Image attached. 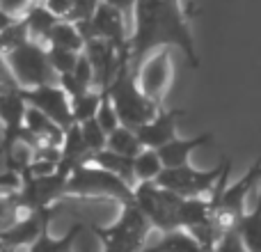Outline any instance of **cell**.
Here are the masks:
<instances>
[{"mask_svg":"<svg viewBox=\"0 0 261 252\" xmlns=\"http://www.w3.org/2000/svg\"><path fill=\"white\" fill-rule=\"evenodd\" d=\"M87 230H90V225L83 220H76L62 236H50L48 230H46L44 234L28 248V252H71L73 245L78 243V239H81Z\"/></svg>","mask_w":261,"mask_h":252,"instance_id":"obj_14","label":"cell"},{"mask_svg":"<svg viewBox=\"0 0 261 252\" xmlns=\"http://www.w3.org/2000/svg\"><path fill=\"white\" fill-rule=\"evenodd\" d=\"M73 3H76V0H44L46 7H48L50 12H53L55 16H60V18H67V14L71 12Z\"/></svg>","mask_w":261,"mask_h":252,"instance_id":"obj_33","label":"cell"},{"mask_svg":"<svg viewBox=\"0 0 261 252\" xmlns=\"http://www.w3.org/2000/svg\"><path fill=\"white\" fill-rule=\"evenodd\" d=\"M101 3H106L108 7L117 9L119 14H124V18L128 21V26H133V14H135V5H138V0H101Z\"/></svg>","mask_w":261,"mask_h":252,"instance_id":"obj_31","label":"cell"},{"mask_svg":"<svg viewBox=\"0 0 261 252\" xmlns=\"http://www.w3.org/2000/svg\"><path fill=\"white\" fill-rule=\"evenodd\" d=\"M21 96L25 99V104L30 106V108H37L39 113H44L50 122H55L58 126H62V129H69V126L73 124L71 99H69V94L60 87V83L32 87V90H21Z\"/></svg>","mask_w":261,"mask_h":252,"instance_id":"obj_10","label":"cell"},{"mask_svg":"<svg viewBox=\"0 0 261 252\" xmlns=\"http://www.w3.org/2000/svg\"><path fill=\"white\" fill-rule=\"evenodd\" d=\"M213 252H250V250L245 248V243L239 236V232H229V234H225L220 241H218V245Z\"/></svg>","mask_w":261,"mask_h":252,"instance_id":"obj_29","label":"cell"},{"mask_svg":"<svg viewBox=\"0 0 261 252\" xmlns=\"http://www.w3.org/2000/svg\"><path fill=\"white\" fill-rule=\"evenodd\" d=\"M184 117V110L181 108H161L158 115L147 122L144 126H140L135 133L138 140L144 149H161L167 142L176 138V122Z\"/></svg>","mask_w":261,"mask_h":252,"instance_id":"obj_12","label":"cell"},{"mask_svg":"<svg viewBox=\"0 0 261 252\" xmlns=\"http://www.w3.org/2000/svg\"><path fill=\"white\" fill-rule=\"evenodd\" d=\"M106 147L110 152L119 154V156H128V158H135L144 149L138 140V133L133 129H126V126H119L117 131H113L108 135V144Z\"/></svg>","mask_w":261,"mask_h":252,"instance_id":"obj_22","label":"cell"},{"mask_svg":"<svg viewBox=\"0 0 261 252\" xmlns=\"http://www.w3.org/2000/svg\"><path fill=\"white\" fill-rule=\"evenodd\" d=\"M32 5H35V0H0V9L12 18H23Z\"/></svg>","mask_w":261,"mask_h":252,"instance_id":"obj_30","label":"cell"},{"mask_svg":"<svg viewBox=\"0 0 261 252\" xmlns=\"http://www.w3.org/2000/svg\"><path fill=\"white\" fill-rule=\"evenodd\" d=\"M3 58L21 90H32V87L58 83V73H55L53 64L48 60V48L37 44V41H25L18 48L5 53Z\"/></svg>","mask_w":261,"mask_h":252,"instance_id":"obj_5","label":"cell"},{"mask_svg":"<svg viewBox=\"0 0 261 252\" xmlns=\"http://www.w3.org/2000/svg\"><path fill=\"white\" fill-rule=\"evenodd\" d=\"M161 172H163V161L156 149H142V152L133 158L135 186L144 184V181H156Z\"/></svg>","mask_w":261,"mask_h":252,"instance_id":"obj_21","label":"cell"},{"mask_svg":"<svg viewBox=\"0 0 261 252\" xmlns=\"http://www.w3.org/2000/svg\"><path fill=\"white\" fill-rule=\"evenodd\" d=\"M30 213H35V209L23 204L18 190H14V193H0V232L9 230L14 222L28 218Z\"/></svg>","mask_w":261,"mask_h":252,"instance_id":"obj_20","label":"cell"},{"mask_svg":"<svg viewBox=\"0 0 261 252\" xmlns=\"http://www.w3.org/2000/svg\"><path fill=\"white\" fill-rule=\"evenodd\" d=\"M229 167L231 161L227 156L220 161V165L211 167V170H197L190 163L181 167H163L156 184L161 188L181 195V197H208Z\"/></svg>","mask_w":261,"mask_h":252,"instance_id":"obj_7","label":"cell"},{"mask_svg":"<svg viewBox=\"0 0 261 252\" xmlns=\"http://www.w3.org/2000/svg\"><path fill=\"white\" fill-rule=\"evenodd\" d=\"M239 236L243 239L250 252H261V179H259V199L250 213H245L239 222Z\"/></svg>","mask_w":261,"mask_h":252,"instance_id":"obj_19","label":"cell"},{"mask_svg":"<svg viewBox=\"0 0 261 252\" xmlns=\"http://www.w3.org/2000/svg\"><path fill=\"white\" fill-rule=\"evenodd\" d=\"M213 140V133L208 131V133H199L195 135V138H174L172 142H167L165 147L156 149L158 156H161L163 161V167H181V165H188L190 163V154L195 152V149L204 147V144H208Z\"/></svg>","mask_w":261,"mask_h":252,"instance_id":"obj_13","label":"cell"},{"mask_svg":"<svg viewBox=\"0 0 261 252\" xmlns=\"http://www.w3.org/2000/svg\"><path fill=\"white\" fill-rule=\"evenodd\" d=\"M96 122H99V126L106 131V135H110L113 131H117L119 126H122V122H119L117 117V110H115V106L110 104V99L103 94V101H101L99 110H96Z\"/></svg>","mask_w":261,"mask_h":252,"instance_id":"obj_26","label":"cell"},{"mask_svg":"<svg viewBox=\"0 0 261 252\" xmlns=\"http://www.w3.org/2000/svg\"><path fill=\"white\" fill-rule=\"evenodd\" d=\"M83 53L87 55L92 64V71H94V90L106 92L110 85H113L117 71L122 69V64L130 62V53H124L117 46H113L106 39H87L85 41V51Z\"/></svg>","mask_w":261,"mask_h":252,"instance_id":"obj_9","label":"cell"},{"mask_svg":"<svg viewBox=\"0 0 261 252\" xmlns=\"http://www.w3.org/2000/svg\"><path fill=\"white\" fill-rule=\"evenodd\" d=\"M78 55L81 53H73V51L48 48V60H50V64H53L55 73H58V78L73 71V67H76V62H78Z\"/></svg>","mask_w":261,"mask_h":252,"instance_id":"obj_25","label":"cell"},{"mask_svg":"<svg viewBox=\"0 0 261 252\" xmlns=\"http://www.w3.org/2000/svg\"><path fill=\"white\" fill-rule=\"evenodd\" d=\"M81 133H83V140H85L87 149H90L92 154L106 149V144H108V135H106V131L101 129L96 119H87V122H83Z\"/></svg>","mask_w":261,"mask_h":252,"instance_id":"obj_24","label":"cell"},{"mask_svg":"<svg viewBox=\"0 0 261 252\" xmlns=\"http://www.w3.org/2000/svg\"><path fill=\"white\" fill-rule=\"evenodd\" d=\"M110 99V104L117 110V117L122 126L126 129L138 131L140 126H144L147 122H151L158 115V110L163 106L153 104L149 96L142 94V90L138 87V81H135V71L130 67V62L122 64V69L117 71L113 85L103 92Z\"/></svg>","mask_w":261,"mask_h":252,"instance_id":"obj_4","label":"cell"},{"mask_svg":"<svg viewBox=\"0 0 261 252\" xmlns=\"http://www.w3.org/2000/svg\"><path fill=\"white\" fill-rule=\"evenodd\" d=\"M229 170L225 172V177H222L220 184L216 186V190L208 195V197H211V204H213L211 222H213V227H216L220 239L225 234H229V232L239 230L241 218L245 216V199H248V195L252 193L254 186H259V179H261V156L248 167V172H245L239 181L227 186Z\"/></svg>","mask_w":261,"mask_h":252,"instance_id":"obj_2","label":"cell"},{"mask_svg":"<svg viewBox=\"0 0 261 252\" xmlns=\"http://www.w3.org/2000/svg\"><path fill=\"white\" fill-rule=\"evenodd\" d=\"M46 46L48 48H64V51H73V53H83L85 51V37H83L81 28L76 23L60 18L53 26V30H50Z\"/></svg>","mask_w":261,"mask_h":252,"instance_id":"obj_17","label":"cell"},{"mask_svg":"<svg viewBox=\"0 0 261 252\" xmlns=\"http://www.w3.org/2000/svg\"><path fill=\"white\" fill-rule=\"evenodd\" d=\"M133 202L144 213L151 230L161 232V234L181 230L179 209L184 202L181 195L161 188L156 181H144V184H138L133 188Z\"/></svg>","mask_w":261,"mask_h":252,"instance_id":"obj_6","label":"cell"},{"mask_svg":"<svg viewBox=\"0 0 261 252\" xmlns=\"http://www.w3.org/2000/svg\"><path fill=\"white\" fill-rule=\"evenodd\" d=\"M64 197L92 199V202H117L119 207H124V204L133 202V186L124 181L122 177L94 165V163H85L69 174Z\"/></svg>","mask_w":261,"mask_h":252,"instance_id":"obj_3","label":"cell"},{"mask_svg":"<svg viewBox=\"0 0 261 252\" xmlns=\"http://www.w3.org/2000/svg\"><path fill=\"white\" fill-rule=\"evenodd\" d=\"M130 67L133 71L147 55L161 48H181L193 69H199L190 16L181 0H138L130 26Z\"/></svg>","mask_w":261,"mask_h":252,"instance_id":"obj_1","label":"cell"},{"mask_svg":"<svg viewBox=\"0 0 261 252\" xmlns=\"http://www.w3.org/2000/svg\"><path fill=\"white\" fill-rule=\"evenodd\" d=\"M23 21H25V26H28L30 39L37 41V44H41V46H46L50 30H53V26L60 21V16H55L44 3H35L30 9H28L25 16H23ZM46 48H48V46H46Z\"/></svg>","mask_w":261,"mask_h":252,"instance_id":"obj_15","label":"cell"},{"mask_svg":"<svg viewBox=\"0 0 261 252\" xmlns=\"http://www.w3.org/2000/svg\"><path fill=\"white\" fill-rule=\"evenodd\" d=\"M172 78H174V67H172V48L153 51L151 55L142 60L138 69H135V81L138 87L142 90L144 96L153 101V104L163 106L167 92H170Z\"/></svg>","mask_w":261,"mask_h":252,"instance_id":"obj_8","label":"cell"},{"mask_svg":"<svg viewBox=\"0 0 261 252\" xmlns=\"http://www.w3.org/2000/svg\"><path fill=\"white\" fill-rule=\"evenodd\" d=\"M3 252H14V250H3Z\"/></svg>","mask_w":261,"mask_h":252,"instance_id":"obj_34","label":"cell"},{"mask_svg":"<svg viewBox=\"0 0 261 252\" xmlns=\"http://www.w3.org/2000/svg\"><path fill=\"white\" fill-rule=\"evenodd\" d=\"M142 252H206V250L199 245V241L190 232L174 230L161 234V239L153 241V243H147Z\"/></svg>","mask_w":261,"mask_h":252,"instance_id":"obj_16","label":"cell"},{"mask_svg":"<svg viewBox=\"0 0 261 252\" xmlns=\"http://www.w3.org/2000/svg\"><path fill=\"white\" fill-rule=\"evenodd\" d=\"M101 0H76L71 7V12L67 14V21L76 23V26H81V23H90L92 16L96 14V9H99Z\"/></svg>","mask_w":261,"mask_h":252,"instance_id":"obj_27","label":"cell"},{"mask_svg":"<svg viewBox=\"0 0 261 252\" xmlns=\"http://www.w3.org/2000/svg\"><path fill=\"white\" fill-rule=\"evenodd\" d=\"M28 104L21 96V90L0 92V124H3V138H0V154H7V149L21 138L23 124H25Z\"/></svg>","mask_w":261,"mask_h":252,"instance_id":"obj_11","label":"cell"},{"mask_svg":"<svg viewBox=\"0 0 261 252\" xmlns=\"http://www.w3.org/2000/svg\"><path fill=\"white\" fill-rule=\"evenodd\" d=\"M21 188V177L16 172H3L0 174V193H14Z\"/></svg>","mask_w":261,"mask_h":252,"instance_id":"obj_32","label":"cell"},{"mask_svg":"<svg viewBox=\"0 0 261 252\" xmlns=\"http://www.w3.org/2000/svg\"><path fill=\"white\" fill-rule=\"evenodd\" d=\"M101 101H103V92H99V90H90V92H85V94L71 99L73 124H83V122H87V119H94Z\"/></svg>","mask_w":261,"mask_h":252,"instance_id":"obj_23","label":"cell"},{"mask_svg":"<svg viewBox=\"0 0 261 252\" xmlns=\"http://www.w3.org/2000/svg\"><path fill=\"white\" fill-rule=\"evenodd\" d=\"M90 163H94V165H99V167H103V170L113 172V174L122 177L124 181H128V184L135 188V177H133V158H128V156H119V154L110 152V149L106 147V149H101V152L92 154Z\"/></svg>","mask_w":261,"mask_h":252,"instance_id":"obj_18","label":"cell"},{"mask_svg":"<svg viewBox=\"0 0 261 252\" xmlns=\"http://www.w3.org/2000/svg\"><path fill=\"white\" fill-rule=\"evenodd\" d=\"M71 76L76 78V81L81 83L83 87H87V90H94V71H92V64H90V60H87L85 53L78 55V62H76V67H73Z\"/></svg>","mask_w":261,"mask_h":252,"instance_id":"obj_28","label":"cell"}]
</instances>
